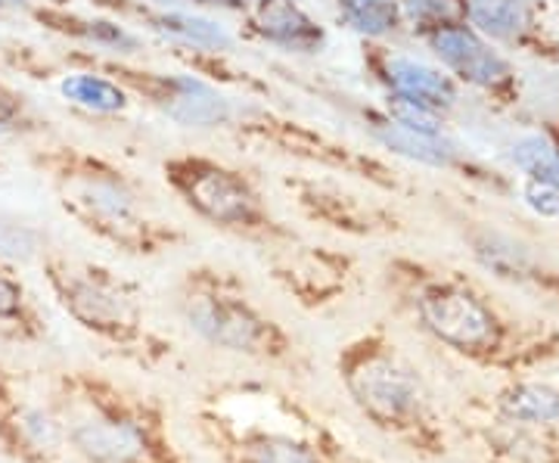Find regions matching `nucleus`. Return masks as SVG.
<instances>
[{
  "label": "nucleus",
  "instance_id": "obj_26",
  "mask_svg": "<svg viewBox=\"0 0 559 463\" xmlns=\"http://www.w3.org/2000/svg\"><path fill=\"white\" fill-rule=\"evenodd\" d=\"M197 10H215V13H246L249 0H190Z\"/></svg>",
  "mask_w": 559,
  "mask_h": 463
},
{
  "label": "nucleus",
  "instance_id": "obj_12",
  "mask_svg": "<svg viewBox=\"0 0 559 463\" xmlns=\"http://www.w3.org/2000/svg\"><path fill=\"white\" fill-rule=\"evenodd\" d=\"M246 13L261 40L286 54H320L326 47V28L299 0H252Z\"/></svg>",
  "mask_w": 559,
  "mask_h": 463
},
{
  "label": "nucleus",
  "instance_id": "obj_5",
  "mask_svg": "<svg viewBox=\"0 0 559 463\" xmlns=\"http://www.w3.org/2000/svg\"><path fill=\"white\" fill-rule=\"evenodd\" d=\"M180 314L187 327L209 345L237 352L246 358L280 361L289 355V340L237 293H227L215 283H197L183 293Z\"/></svg>",
  "mask_w": 559,
  "mask_h": 463
},
{
  "label": "nucleus",
  "instance_id": "obj_18",
  "mask_svg": "<svg viewBox=\"0 0 559 463\" xmlns=\"http://www.w3.org/2000/svg\"><path fill=\"white\" fill-rule=\"evenodd\" d=\"M336 16L364 40L392 38L404 25L399 0H336Z\"/></svg>",
  "mask_w": 559,
  "mask_h": 463
},
{
  "label": "nucleus",
  "instance_id": "obj_6",
  "mask_svg": "<svg viewBox=\"0 0 559 463\" xmlns=\"http://www.w3.org/2000/svg\"><path fill=\"white\" fill-rule=\"evenodd\" d=\"M165 178L205 222L227 230H249V234L271 227V215L261 205V197L252 190V183L221 162L178 156L165 162Z\"/></svg>",
  "mask_w": 559,
  "mask_h": 463
},
{
  "label": "nucleus",
  "instance_id": "obj_15",
  "mask_svg": "<svg viewBox=\"0 0 559 463\" xmlns=\"http://www.w3.org/2000/svg\"><path fill=\"white\" fill-rule=\"evenodd\" d=\"M32 16L57 32L62 38L81 40L84 47L91 50H106V54H138L143 47L138 32H131L128 25H121L119 20H106V16H79V13H66V10H50V7H40L35 3Z\"/></svg>",
  "mask_w": 559,
  "mask_h": 463
},
{
  "label": "nucleus",
  "instance_id": "obj_24",
  "mask_svg": "<svg viewBox=\"0 0 559 463\" xmlns=\"http://www.w3.org/2000/svg\"><path fill=\"white\" fill-rule=\"evenodd\" d=\"M25 131H35V116L25 106L20 94L0 84V138H16Z\"/></svg>",
  "mask_w": 559,
  "mask_h": 463
},
{
  "label": "nucleus",
  "instance_id": "obj_1",
  "mask_svg": "<svg viewBox=\"0 0 559 463\" xmlns=\"http://www.w3.org/2000/svg\"><path fill=\"white\" fill-rule=\"evenodd\" d=\"M66 444L87 463H180L143 402L121 399L87 377H66L57 392Z\"/></svg>",
  "mask_w": 559,
  "mask_h": 463
},
{
  "label": "nucleus",
  "instance_id": "obj_8",
  "mask_svg": "<svg viewBox=\"0 0 559 463\" xmlns=\"http://www.w3.org/2000/svg\"><path fill=\"white\" fill-rule=\"evenodd\" d=\"M66 448L57 407L25 399L7 377H0V451L16 463H62Z\"/></svg>",
  "mask_w": 559,
  "mask_h": 463
},
{
  "label": "nucleus",
  "instance_id": "obj_20",
  "mask_svg": "<svg viewBox=\"0 0 559 463\" xmlns=\"http://www.w3.org/2000/svg\"><path fill=\"white\" fill-rule=\"evenodd\" d=\"M500 411L520 426H559V395L544 385H520L507 392Z\"/></svg>",
  "mask_w": 559,
  "mask_h": 463
},
{
  "label": "nucleus",
  "instance_id": "obj_11",
  "mask_svg": "<svg viewBox=\"0 0 559 463\" xmlns=\"http://www.w3.org/2000/svg\"><path fill=\"white\" fill-rule=\"evenodd\" d=\"M426 40L436 50V57H439L444 69H451L457 79L469 81L476 87H495L510 75V69H507V62L500 60L498 50L488 47L466 25L441 22L432 32H426Z\"/></svg>",
  "mask_w": 559,
  "mask_h": 463
},
{
  "label": "nucleus",
  "instance_id": "obj_14",
  "mask_svg": "<svg viewBox=\"0 0 559 463\" xmlns=\"http://www.w3.org/2000/svg\"><path fill=\"white\" fill-rule=\"evenodd\" d=\"M143 22L171 44H180L187 50H200V54H230L237 47V35L209 16L205 10H143Z\"/></svg>",
  "mask_w": 559,
  "mask_h": 463
},
{
  "label": "nucleus",
  "instance_id": "obj_27",
  "mask_svg": "<svg viewBox=\"0 0 559 463\" xmlns=\"http://www.w3.org/2000/svg\"><path fill=\"white\" fill-rule=\"evenodd\" d=\"M146 3V10H190V0H140Z\"/></svg>",
  "mask_w": 559,
  "mask_h": 463
},
{
  "label": "nucleus",
  "instance_id": "obj_4",
  "mask_svg": "<svg viewBox=\"0 0 559 463\" xmlns=\"http://www.w3.org/2000/svg\"><path fill=\"white\" fill-rule=\"evenodd\" d=\"M340 367L352 402L380 429L407 432L423 420L426 392L417 373L385 345L360 340L342 355Z\"/></svg>",
  "mask_w": 559,
  "mask_h": 463
},
{
  "label": "nucleus",
  "instance_id": "obj_2",
  "mask_svg": "<svg viewBox=\"0 0 559 463\" xmlns=\"http://www.w3.org/2000/svg\"><path fill=\"white\" fill-rule=\"evenodd\" d=\"M57 190L62 209L81 227L128 252H159L162 246L171 242L165 227L146 222L131 183L100 162L69 159L57 168Z\"/></svg>",
  "mask_w": 559,
  "mask_h": 463
},
{
  "label": "nucleus",
  "instance_id": "obj_10",
  "mask_svg": "<svg viewBox=\"0 0 559 463\" xmlns=\"http://www.w3.org/2000/svg\"><path fill=\"white\" fill-rule=\"evenodd\" d=\"M218 432L237 463H340L336 448L305 436L301 424L293 426H234L218 417Z\"/></svg>",
  "mask_w": 559,
  "mask_h": 463
},
{
  "label": "nucleus",
  "instance_id": "obj_16",
  "mask_svg": "<svg viewBox=\"0 0 559 463\" xmlns=\"http://www.w3.org/2000/svg\"><path fill=\"white\" fill-rule=\"evenodd\" d=\"M370 134L373 141L385 146L389 153L395 156H404V159L419 162V165H436V168H444L454 162V146L444 141L441 134H426V131H414L407 124H399L389 116H380V119H370Z\"/></svg>",
  "mask_w": 559,
  "mask_h": 463
},
{
  "label": "nucleus",
  "instance_id": "obj_17",
  "mask_svg": "<svg viewBox=\"0 0 559 463\" xmlns=\"http://www.w3.org/2000/svg\"><path fill=\"white\" fill-rule=\"evenodd\" d=\"M57 91L62 100L94 116H121L131 106V91L119 79H106L100 72H66L57 81Z\"/></svg>",
  "mask_w": 559,
  "mask_h": 463
},
{
  "label": "nucleus",
  "instance_id": "obj_19",
  "mask_svg": "<svg viewBox=\"0 0 559 463\" xmlns=\"http://www.w3.org/2000/svg\"><path fill=\"white\" fill-rule=\"evenodd\" d=\"M0 327L16 333L20 340H38L44 333V321L28 289L3 262H0Z\"/></svg>",
  "mask_w": 559,
  "mask_h": 463
},
{
  "label": "nucleus",
  "instance_id": "obj_3",
  "mask_svg": "<svg viewBox=\"0 0 559 463\" xmlns=\"http://www.w3.org/2000/svg\"><path fill=\"white\" fill-rule=\"evenodd\" d=\"M44 277L62 311L94 336L124 348L143 340L138 296L112 271L53 252L44 259Z\"/></svg>",
  "mask_w": 559,
  "mask_h": 463
},
{
  "label": "nucleus",
  "instance_id": "obj_7",
  "mask_svg": "<svg viewBox=\"0 0 559 463\" xmlns=\"http://www.w3.org/2000/svg\"><path fill=\"white\" fill-rule=\"evenodd\" d=\"M121 84L128 91L143 94V100H150L162 116L178 121L180 128H224L237 119V106L227 94H221L215 84H209L200 75H187V72H131L119 69Z\"/></svg>",
  "mask_w": 559,
  "mask_h": 463
},
{
  "label": "nucleus",
  "instance_id": "obj_13",
  "mask_svg": "<svg viewBox=\"0 0 559 463\" xmlns=\"http://www.w3.org/2000/svg\"><path fill=\"white\" fill-rule=\"evenodd\" d=\"M377 75L385 81L389 97L417 103V106H426L432 112H441L457 100L454 81L436 66L417 60V57H407V54L382 50L377 57Z\"/></svg>",
  "mask_w": 559,
  "mask_h": 463
},
{
  "label": "nucleus",
  "instance_id": "obj_9",
  "mask_svg": "<svg viewBox=\"0 0 559 463\" xmlns=\"http://www.w3.org/2000/svg\"><path fill=\"white\" fill-rule=\"evenodd\" d=\"M423 327L457 352H485L498 340V321L485 305L457 286H429L417 299Z\"/></svg>",
  "mask_w": 559,
  "mask_h": 463
},
{
  "label": "nucleus",
  "instance_id": "obj_25",
  "mask_svg": "<svg viewBox=\"0 0 559 463\" xmlns=\"http://www.w3.org/2000/svg\"><path fill=\"white\" fill-rule=\"evenodd\" d=\"M401 16L419 28L423 35L432 32L441 22H451V3L448 0H399Z\"/></svg>",
  "mask_w": 559,
  "mask_h": 463
},
{
  "label": "nucleus",
  "instance_id": "obj_28",
  "mask_svg": "<svg viewBox=\"0 0 559 463\" xmlns=\"http://www.w3.org/2000/svg\"><path fill=\"white\" fill-rule=\"evenodd\" d=\"M38 0H0V13H32Z\"/></svg>",
  "mask_w": 559,
  "mask_h": 463
},
{
  "label": "nucleus",
  "instance_id": "obj_22",
  "mask_svg": "<svg viewBox=\"0 0 559 463\" xmlns=\"http://www.w3.org/2000/svg\"><path fill=\"white\" fill-rule=\"evenodd\" d=\"M513 162L520 165L522 171H528L535 181H547L559 187V150H554L538 134H528L513 146Z\"/></svg>",
  "mask_w": 559,
  "mask_h": 463
},
{
  "label": "nucleus",
  "instance_id": "obj_23",
  "mask_svg": "<svg viewBox=\"0 0 559 463\" xmlns=\"http://www.w3.org/2000/svg\"><path fill=\"white\" fill-rule=\"evenodd\" d=\"M44 252V242L35 227L0 218V262H28Z\"/></svg>",
  "mask_w": 559,
  "mask_h": 463
},
{
  "label": "nucleus",
  "instance_id": "obj_21",
  "mask_svg": "<svg viewBox=\"0 0 559 463\" xmlns=\"http://www.w3.org/2000/svg\"><path fill=\"white\" fill-rule=\"evenodd\" d=\"M469 20L488 38L513 40L528 25V10L522 0H469Z\"/></svg>",
  "mask_w": 559,
  "mask_h": 463
}]
</instances>
